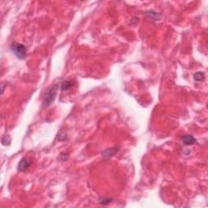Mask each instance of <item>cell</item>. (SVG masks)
Segmentation results:
<instances>
[{
	"label": "cell",
	"instance_id": "obj_8",
	"mask_svg": "<svg viewBox=\"0 0 208 208\" xmlns=\"http://www.w3.org/2000/svg\"><path fill=\"white\" fill-rule=\"evenodd\" d=\"M193 78H194V80H197V81H202L205 78V75L202 72H196L195 74L193 75Z\"/></svg>",
	"mask_w": 208,
	"mask_h": 208
},
{
	"label": "cell",
	"instance_id": "obj_6",
	"mask_svg": "<svg viewBox=\"0 0 208 208\" xmlns=\"http://www.w3.org/2000/svg\"><path fill=\"white\" fill-rule=\"evenodd\" d=\"M146 15L149 16L150 18L153 19L154 21H159L160 18H161V15H160L159 13H158L156 11H152V10L146 11Z\"/></svg>",
	"mask_w": 208,
	"mask_h": 208
},
{
	"label": "cell",
	"instance_id": "obj_10",
	"mask_svg": "<svg viewBox=\"0 0 208 208\" xmlns=\"http://www.w3.org/2000/svg\"><path fill=\"white\" fill-rule=\"evenodd\" d=\"M112 202V199L111 198H104L100 201V203L102 204V205H107L108 203H110Z\"/></svg>",
	"mask_w": 208,
	"mask_h": 208
},
{
	"label": "cell",
	"instance_id": "obj_7",
	"mask_svg": "<svg viewBox=\"0 0 208 208\" xmlns=\"http://www.w3.org/2000/svg\"><path fill=\"white\" fill-rule=\"evenodd\" d=\"M72 86V83L70 80H64V82L61 84V90L67 91L71 89Z\"/></svg>",
	"mask_w": 208,
	"mask_h": 208
},
{
	"label": "cell",
	"instance_id": "obj_5",
	"mask_svg": "<svg viewBox=\"0 0 208 208\" xmlns=\"http://www.w3.org/2000/svg\"><path fill=\"white\" fill-rule=\"evenodd\" d=\"M182 142H184V144L189 146V145H193L196 143V139L194 138L191 135H185L181 138Z\"/></svg>",
	"mask_w": 208,
	"mask_h": 208
},
{
	"label": "cell",
	"instance_id": "obj_4",
	"mask_svg": "<svg viewBox=\"0 0 208 208\" xmlns=\"http://www.w3.org/2000/svg\"><path fill=\"white\" fill-rule=\"evenodd\" d=\"M118 151L117 147H112V148H109V149L105 150L102 152V157L104 159H108L110 158H112L113 155H116V153Z\"/></svg>",
	"mask_w": 208,
	"mask_h": 208
},
{
	"label": "cell",
	"instance_id": "obj_3",
	"mask_svg": "<svg viewBox=\"0 0 208 208\" xmlns=\"http://www.w3.org/2000/svg\"><path fill=\"white\" fill-rule=\"evenodd\" d=\"M31 163H31V160L27 159V158H23V159L20 161L19 164H18V171H27V170L30 167Z\"/></svg>",
	"mask_w": 208,
	"mask_h": 208
},
{
	"label": "cell",
	"instance_id": "obj_9",
	"mask_svg": "<svg viewBox=\"0 0 208 208\" xmlns=\"http://www.w3.org/2000/svg\"><path fill=\"white\" fill-rule=\"evenodd\" d=\"M11 137L9 135H4L3 138H2V143L4 146H9L11 143Z\"/></svg>",
	"mask_w": 208,
	"mask_h": 208
},
{
	"label": "cell",
	"instance_id": "obj_1",
	"mask_svg": "<svg viewBox=\"0 0 208 208\" xmlns=\"http://www.w3.org/2000/svg\"><path fill=\"white\" fill-rule=\"evenodd\" d=\"M57 91H58V86L54 85L51 86L46 91L45 97L43 99V104L45 107L50 106L55 99V97L57 95Z\"/></svg>",
	"mask_w": 208,
	"mask_h": 208
},
{
	"label": "cell",
	"instance_id": "obj_11",
	"mask_svg": "<svg viewBox=\"0 0 208 208\" xmlns=\"http://www.w3.org/2000/svg\"><path fill=\"white\" fill-rule=\"evenodd\" d=\"M3 91H4V85L2 84V94L3 93Z\"/></svg>",
	"mask_w": 208,
	"mask_h": 208
},
{
	"label": "cell",
	"instance_id": "obj_2",
	"mask_svg": "<svg viewBox=\"0 0 208 208\" xmlns=\"http://www.w3.org/2000/svg\"><path fill=\"white\" fill-rule=\"evenodd\" d=\"M11 50L15 54L16 57L20 59H24L26 57L27 49L25 46L22 43H14L11 44Z\"/></svg>",
	"mask_w": 208,
	"mask_h": 208
}]
</instances>
